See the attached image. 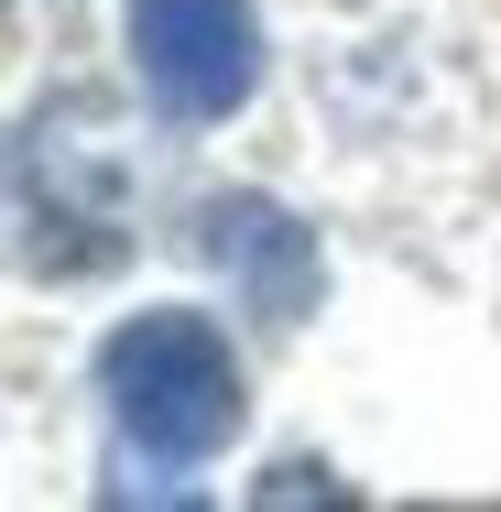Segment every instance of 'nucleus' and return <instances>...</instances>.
Listing matches in <instances>:
<instances>
[{
    "instance_id": "4",
    "label": "nucleus",
    "mask_w": 501,
    "mask_h": 512,
    "mask_svg": "<svg viewBox=\"0 0 501 512\" xmlns=\"http://www.w3.org/2000/svg\"><path fill=\"white\" fill-rule=\"evenodd\" d=\"M197 251L229 273V295L262 316V327H295V316L316 306V284H327L316 229H305L284 197H251V186H229V197L197 207Z\"/></svg>"
},
{
    "instance_id": "3",
    "label": "nucleus",
    "mask_w": 501,
    "mask_h": 512,
    "mask_svg": "<svg viewBox=\"0 0 501 512\" xmlns=\"http://www.w3.org/2000/svg\"><path fill=\"white\" fill-rule=\"evenodd\" d=\"M131 77L164 120H229L262 88L251 0H131Z\"/></svg>"
},
{
    "instance_id": "1",
    "label": "nucleus",
    "mask_w": 501,
    "mask_h": 512,
    "mask_svg": "<svg viewBox=\"0 0 501 512\" xmlns=\"http://www.w3.org/2000/svg\"><path fill=\"white\" fill-rule=\"evenodd\" d=\"M99 393H109V425L142 458H218L240 436V360L186 306L120 316L109 349H99Z\"/></svg>"
},
{
    "instance_id": "2",
    "label": "nucleus",
    "mask_w": 501,
    "mask_h": 512,
    "mask_svg": "<svg viewBox=\"0 0 501 512\" xmlns=\"http://www.w3.org/2000/svg\"><path fill=\"white\" fill-rule=\"evenodd\" d=\"M22 186V262L33 273H99L131 240V142L99 99H44L11 153Z\"/></svg>"
}]
</instances>
